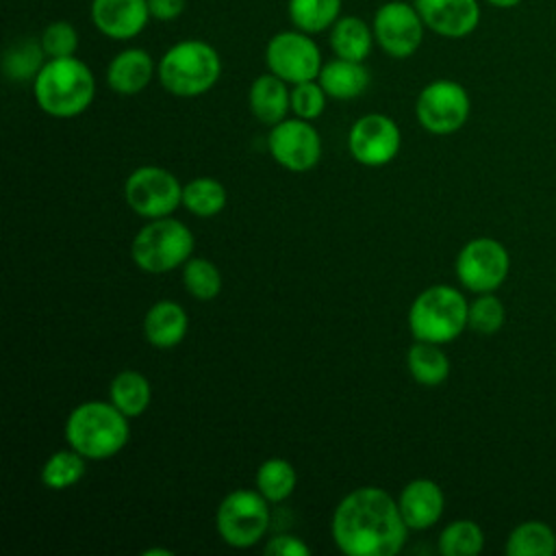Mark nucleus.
Masks as SVG:
<instances>
[{
	"label": "nucleus",
	"mask_w": 556,
	"mask_h": 556,
	"mask_svg": "<svg viewBox=\"0 0 556 556\" xmlns=\"http://www.w3.org/2000/svg\"><path fill=\"white\" fill-rule=\"evenodd\" d=\"M334 545L348 556H393L408 536L397 500L378 486L350 491L330 521Z\"/></svg>",
	"instance_id": "f257e3e1"
},
{
	"label": "nucleus",
	"mask_w": 556,
	"mask_h": 556,
	"mask_svg": "<svg viewBox=\"0 0 556 556\" xmlns=\"http://www.w3.org/2000/svg\"><path fill=\"white\" fill-rule=\"evenodd\" d=\"M35 102L50 117L67 119L85 113L96 96L91 67L74 56L48 59L33 78Z\"/></svg>",
	"instance_id": "f03ea898"
},
{
	"label": "nucleus",
	"mask_w": 556,
	"mask_h": 556,
	"mask_svg": "<svg viewBox=\"0 0 556 556\" xmlns=\"http://www.w3.org/2000/svg\"><path fill=\"white\" fill-rule=\"evenodd\" d=\"M128 419L130 417L113 402H83L65 421V441L87 460L111 458L119 454L130 439Z\"/></svg>",
	"instance_id": "7ed1b4c3"
},
{
	"label": "nucleus",
	"mask_w": 556,
	"mask_h": 556,
	"mask_svg": "<svg viewBox=\"0 0 556 556\" xmlns=\"http://www.w3.org/2000/svg\"><path fill=\"white\" fill-rule=\"evenodd\" d=\"M222 74L219 52L202 39H182L167 48L156 63V76L165 91L178 98H195L215 87Z\"/></svg>",
	"instance_id": "20e7f679"
},
{
	"label": "nucleus",
	"mask_w": 556,
	"mask_h": 556,
	"mask_svg": "<svg viewBox=\"0 0 556 556\" xmlns=\"http://www.w3.org/2000/svg\"><path fill=\"white\" fill-rule=\"evenodd\" d=\"M469 302L450 285L424 289L408 308V330L417 341L450 343L467 328Z\"/></svg>",
	"instance_id": "39448f33"
},
{
	"label": "nucleus",
	"mask_w": 556,
	"mask_h": 556,
	"mask_svg": "<svg viewBox=\"0 0 556 556\" xmlns=\"http://www.w3.org/2000/svg\"><path fill=\"white\" fill-rule=\"evenodd\" d=\"M193 232L174 217L150 219L132 239L130 256L148 274H165L191 258Z\"/></svg>",
	"instance_id": "423d86ee"
},
{
	"label": "nucleus",
	"mask_w": 556,
	"mask_h": 556,
	"mask_svg": "<svg viewBox=\"0 0 556 556\" xmlns=\"http://www.w3.org/2000/svg\"><path fill=\"white\" fill-rule=\"evenodd\" d=\"M215 528L226 545L248 549L269 530V502L256 489L230 491L217 506Z\"/></svg>",
	"instance_id": "0eeeda50"
},
{
	"label": "nucleus",
	"mask_w": 556,
	"mask_h": 556,
	"mask_svg": "<svg viewBox=\"0 0 556 556\" xmlns=\"http://www.w3.org/2000/svg\"><path fill=\"white\" fill-rule=\"evenodd\" d=\"M471 113L467 89L452 78L428 83L415 102V115L421 128L432 135H452L465 126Z\"/></svg>",
	"instance_id": "6e6552de"
},
{
	"label": "nucleus",
	"mask_w": 556,
	"mask_h": 556,
	"mask_svg": "<svg viewBox=\"0 0 556 556\" xmlns=\"http://www.w3.org/2000/svg\"><path fill=\"white\" fill-rule=\"evenodd\" d=\"M454 271L467 291L491 293L504 285L510 271V256L502 241L493 237H476L456 254Z\"/></svg>",
	"instance_id": "1a4fd4ad"
},
{
	"label": "nucleus",
	"mask_w": 556,
	"mask_h": 556,
	"mask_svg": "<svg viewBox=\"0 0 556 556\" xmlns=\"http://www.w3.org/2000/svg\"><path fill=\"white\" fill-rule=\"evenodd\" d=\"M124 198L132 213L146 219L169 217L182 204V185L169 169L143 165L128 174Z\"/></svg>",
	"instance_id": "9d476101"
},
{
	"label": "nucleus",
	"mask_w": 556,
	"mask_h": 556,
	"mask_svg": "<svg viewBox=\"0 0 556 556\" xmlns=\"http://www.w3.org/2000/svg\"><path fill=\"white\" fill-rule=\"evenodd\" d=\"M265 63L271 74L289 85L315 80L324 65L313 35L298 28L280 30L267 41Z\"/></svg>",
	"instance_id": "9b49d317"
},
{
	"label": "nucleus",
	"mask_w": 556,
	"mask_h": 556,
	"mask_svg": "<svg viewBox=\"0 0 556 556\" xmlns=\"http://www.w3.org/2000/svg\"><path fill=\"white\" fill-rule=\"evenodd\" d=\"M371 28L376 46L384 54L393 59H408L419 50L426 24L415 4L389 0L376 9Z\"/></svg>",
	"instance_id": "f8f14e48"
},
{
	"label": "nucleus",
	"mask_w": 556,
	"mask_h": 556,
	"mask_svg": "<svg viewBox=\"0 0 556 556\" xmlns=\"http://www.w3.org/2000/svg\"><path fill=\"white\" fill-rule=\"evenodd\" d=\"M267 148L271 159L289 172H308L321 159V137L317 128L302 117H285L274 124Z\"/></svg>",
	"instance_id": "ddd939ff"
},
{
	"label": "nucleus",
	"mask_w": 556,
	"mask_h": 556,
	"mask_svg": "<svg viewBox=\"0 0 556 556\" xmlns=\"http://www.w3.org/2000/svg\"><path fill=\"white\" fill-rule=\"evenodd\" d=\"M402 146L397 124L382 113H367L358 117L348 132V148L354 161L367 167H382L391 163Z\"/></svg>",
	"instance_id": "4468645a"
},
{
	"label": "nucleus",
	"mask_w": 556,
	"mask_h": 556,
	"mask_svg": "<svg viewBox=\"0 0 556 556\" xmlns=\"http://www.w3.org/2000/svg\"><path fill=\"white\" fill-rule=\"evenodd\" d=\"M413 4L426 28L445 39L471 35L482 17L480 0H413Z\"/></svg>",
	"instance_id": "2eb2a0df"
},
{
	"label": "nucleus",
	"mask_w": 556,
	"mask_h": 556,
	"mask_svg": "<svg viewBox=\"0 0 556 556\" xmlns=\"http://www.w3.org/2000/svg\"><path fill=\"white\" fill-rule=\"evenodd\" d=\"M96 30L115 41H128L148 26V0H91L89 9Z\"/></svg>",
	"instance_id": "dca6fc26"
},
{
	"label": "nucleus",
	"mask_w": 556,
	"mask_h": 556,
	"mask_svg": "<svg viewBox=\"0 0 556 556\" xmlns=\"http://www.w3.org/2000/svg\"><path fill=\"white\" fill-rule=\"evenodd\" d=\"M397 506L410 530H428L441 519L445 497L434 480L415 478L400 491Z\"/></svg>",
	"instance_id": "f3484780"
},
{
	"label": "nucleus",
	"mask_w": 556,
	"mask_h": 556,
	"mask_svg": "<svg viewBox=\"0 0 556 556\" xmlns=\"http://www.w3.org/2000/svg\"><path fill=\"white\" fill-rule=\"evenodd\" d=\"M156 74V63L143 48H124L106 67V83L119 96L143 91Z\"/></svg>",
	"instance_id": "a211bd4d"
},
{
	"label": "nucleus",
	"mask_w": 556,
	"mask_h": 556,
	"mask_svg": "<svg viewBox=\"0 0 556 556\" xmlns=\"http://www.w3.org/2000/svg\"><path fill=\"white\" fill-rule=\"evenodd\" d=\"M189 328L185 308L174 300H159L143 317V334L152 348L172 350L176 348Z\"/></svg>",
	"instance_id": "6ab92c4d"
},
{
	"label": "nucleus",
	"mask_w": 556,
	"mask_h": 556,
	"mask_svg": "<svg viewBox=\"0 0 556 556\" xmlns=\"http://www.w3.org/2000/svg\"><path fill=\"white\" fill-rule=\"evenodd\" d=\"M287 85L289 83L271 72L261 74L252 80L248 100L250 111L258 122L274 126L287 117V113L291 111V89Z\"/></svg>",
	"instance_id": "aec40b11"
},
{
	"label": "nucleus",
	"mask_w": 556,
	"mask_h": 556,
	"mask_svg": "<svg viewBox=\"0 0 556 556\" xmlns=\"http://www.w3.org/2000/svg\"><path fill=\"white\" fill-rule=\"evenodd\" d=\"M319 85L334 100H352L358 98L369 85V72L363 61H348L334 56L332 61L324 63L317 76Z\"/></svg>",
	"instance_id": "412c9836"
},
{
	"label": "nucleus",
	"mask_w": 556,
	"mask_h": 556,
	"mask_svg": "<svg viewBox=\"0 0 556 556\" xmlns=\"http://www.w3.org/2000/svg\"><path fill=\"white\" fill-rule=\"evenodd\" d=\"M374 28L358 15H341L330 26V48L334 56L365 61L374 48Z\"/></svg>",
	"instance_id": "4be33fe9"
},
{
	"label": "nucleus",
	"mask_w": 556,
	"mask_h": 556,
	"mask_svg": "<svg viewBox=\"0 0 556 556\" xmlns=\"http://www.w3.org/2000/svg\"><path fill=\"white\" fill-rule=\"evenodd\" d=\"M406 365L415 382L424 387H439L450 376V358L439 343L417 341L408 348Z\"/></svg>",
	"instance_id": "5701e85b"
},
{
	"label": "nucleus",
	"mask_w": 556,
	"mask_h": 556,
	"mask_svg": "<svg viewBox=\"0 0 556 556\" xmlns=\"http://www.w3.org/2000/svg\"><path fill=\"white\" fill-rule=\"evenodd\" d=\"M504 552L508 556H554L556 532L539 519L521 521L510 530Z\"/></svg>",
	"instance_id": "b1692460"
},
{
	"label": "nucleus",
	"mask_w": 556,
	"mask_h": 556,
	"mask_svg": "<svg viewBox=\"0 0 556 556\" xmlns=\"http://www.w3.org/2000/svg\"><path fill=\"white\" fill-rule=\"evenodd\" d=\"M109 400L126 415V417H139L150 400H152V387L150 380L135 371V369H124L119 371L109 387Z\"/></svg>",
	"instance_id": "393cba45"
},
{
	"label": "nucleus",
	"mask_w": 556,
	"mask_h": 556,
	"mask_svg": "<svg viewBox=\"0 0 556 556\" xmlns=\"http://www.w3.org/2000/svg\"><path fill=\"white\" fill-rule=\"evenodd\" d=\"M343 0H287V13L293 28L308 35H319L330 30V26L341 17Z\"/></svg>",
	"instance_id": "a878e982"
},
{
	"label": "nucleus",
	"mask_w": 556,
	"mask_h": 556,
	"mask_svg": "<svg viewBox=\"0 0 556 556\" xmlns=\"http://www.w3.org/2000/svg\"><path fill=\"white\" fill-rule=\"evenodd\" d=\"M298 484V473L295 467L285 460V458H267L258 465L256 476H254V486L256 491L269 502L278 504L285 502Z\"/></svg>",
	"instance_id": "bb28decb"
},
{
	"label": "nucleus",
	"mask_w": 556,
	"mask_h": 556,
	"mask_svg": "<svg viewBox=\"0 0 556 556\" xmlns=\"http://www.w3.org/2000/svg\"><path fill=\"white\" fill-rule=\"evenodd\" d=\"M87 458L76 452L74 447L70 450H56L50 454L41 467V482L50 491H65L74 484H78L87 471Z\"/></svg>",
	"instance_id": "cd10ccee"
},
{
	"label": "nucleus",
	"mask_w": 556,
	"mask_h": 556,
	"mask_svg": "<svg viewBox=\"0 0 556 556\" xmlns=\"http://www.w3.org/2000/svg\"><path fill=\"white\" fill-rule=\"evenodd\" d=\"M226 187L208 176L193 178L182 185V206L198 217H213L226 206Z\"/></svg>",
	"instance_id": "c85d7f7f"
},
{
	"label": "nucleus",
	"mask_w": 556,
	"mask_h": 556,
	"mask_svg": "<svg viewBox=\"0 0 556 556\" xmlns=\"http://www.w3.org/2000/svg\"><path fill=\"white\" fill-rule=\"evenodd\" d=\"M48 61L39 39H22L7 48L2 70L11 80H30Z\"/></svg>",
	"instance_id": "c756f323"
},
{
	"label": "nucleus",
	"mask_w": 556,
	"mask_h": 556,
	"mask_svg": "<svg viewBox=\"0 0 556 556\" xmlns=\"http://www.w3.org/2000/svg\"><path fill=\"white\" fill-rule=\"evenodd\" d=\"M484 547V532L471 519H456L439 534V552L443 556H476Z\"/></svg>",
	"instance_id": "7c9ffc66"
},
{
	"label": "nucleus",
	"mask_w": 556,
	"mask_h": 556,
	"mask_svg": "<svg viewBox=\"0 0 556 556\" xmlns=\"http://www.w3.org/2000/svg\"><path fill=\"white\" fill-rule=\"evenodd\" d=\"M182 285L195 300L208 302L222 291V274L208 258L191 256L182 265Z\"/></svg>",
	"instance_id": "2f4dec72"
},
{
	"label": "nucleus",
	"mask_w": 556,
	"mask_h": 556,
	"mask_svg": "<svg viewBox=\"0 0 556 556\" xmlns=\"http://www.w3.org/2000/svg\"><path fill=\"white\" fill-rule=\"evenodd\" d=\"M506 321V308L497 295L478 293L473 302H469L467 326L478 334H495Z\"/></svg>",
	"instance_id": "473e14b6"
},
{
	"label": "nucleus",
	"mask_w": 556,
	"mask_h": 556,
	"mask_svg": "<svg viewBox=\"0 0 556 556\" xmlns=\"http://www.w3.org/2000/svg\"><path fill=\"white\" fill-rule=\"evenodd\" d=\"M39 41L48 59L74 56L78 50V30L67 20H54L46 24V28L39 35Z\"/></svg>",
	"instance_id": "72a5a7b5"
},
{
	"label": "nucleus",
	"mask_w": 556,
	"mask_h": 556,
	"mask_svg": "<svg viewBox=\"0 0 556 556\" xmlns=\"http://www.w3.org/2000/svg\"><path fill=\"white\" fill-rule=\"evenodd\" d=\"M328 93L319 85V80H304L298 85H291V111L295 117L302 119H317L326 109Z\"/></svg>",
	"instance_id": "f704fd0d"
},
{
	"label": "nucleus",
	"mask_w": 556,
	"mask_h": 556,
	"mask_svg": "<svg viewBox=\"0 0 556 556\" xmlns=\"http://www.w3.org/2000/svg\"><path fill=\"white\" fill-rule=\"evenodd\" d=\"M263 552L267 556H308L311 554L308 545L295 534H276V536H271L265 543Z\"/></svg>",
	"instance_id": "c9c22d12"
},
{
	"label": "nucleus",
	"mask_w": 556,
	"mask_h": 556,
	"mask_svg": "<svg viewBox=\"0 0 556 556\" xmlns=\"http://www.w3.org/2000/svg\"><path fill=\"white\" fill-rule=\"evenodd\" d=\"M150 17L156 22H172L187 9V0H148Z\"/></svg>",
	"instance_id": "e433bc0d"
},
{
	"label": "nucleus",
	"mask_w": 556,
	"mask_h": 556,
	"mask_svg": "<svg viewBox=\"0 0 556 556\" xmlns=\"http://www.w3.org/2000/svg\"><path fill=\"white\" fill-rule=\"evenodd\" d=\"M489 7L493 9H515L519 7L523 0H484Z\"/></svg>",
	"instance_id": "4c0bfd02"
},
{
	"label": "nucleus",
	"mask_w": 556,
	"mask_h": 556,
	"mask_svg": "<svg viewBox=\"0 0 556 556\" xmlns=\"http://www.w3.org/2000/svg\"><path fill=\"white\" fill-rule=\"evenodd\" d=\"M143 556H172V549H161V547H154V549H146Z\"/></svg>",
	"instance_id": "58836bf2"
}]
</instances>
